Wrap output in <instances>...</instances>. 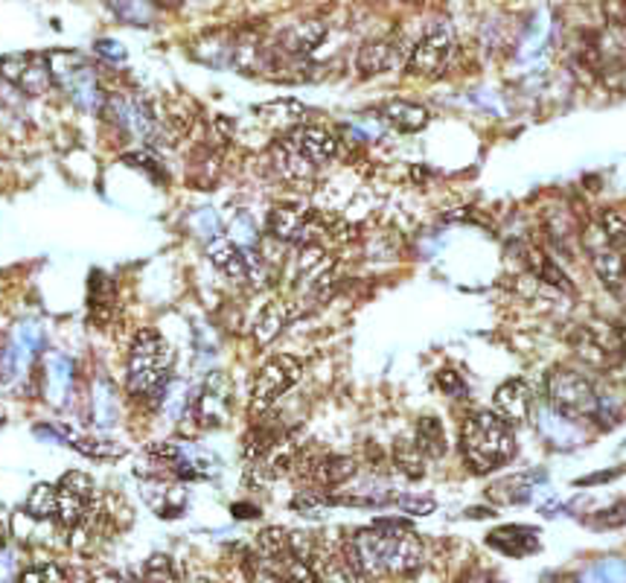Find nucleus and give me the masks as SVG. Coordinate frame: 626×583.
Wrapping results in <instances>:
<instances>
[{
  "instance_id": "nucleus-39",
  "label": "nucleus",
  "mask_w": 626,
  "mask_h": 583,
  "mask_svg": "<svg viewBox=\"0 0 626 583\" xmlns=\"http://www.w3.org/2000/svg\"><path fill=\"white\" fill-rule=\"evenodd\" d=\"M93 409H96V423H100V426H111L117 420V402H114V391H111V385L105 391V400L100 394V388H93Z\"/></svg>"
},
{
  "instance_id": "nucleus-16",
  "label": "nucleus",
  "mask_w": 626,
  "mask_h": 583,
  "mask_svg": "<svg viewBox=\"0 0 626 583\" xmlns=\"http://www.w3.org/2000/svg\"><path fill=\"white\" fill-rule=\"evenodd\" d=\"M309 216H303V211L291 204H277L271 207V213L266 219V231L269 237L283 242V245H303L309 240Z\"/></svg>"
},
{
  "instance_id": "nucleus-28",
  "label": "nucleus",
  "mask_w": 626,
  "mask_h": 583,
  "mask_svg": "<svg viewBox=\"0 0 626 583\" xmlns=\"http://www.w3.org/2000/svg\"><path fill=\"white\" fill-rule=\"evenodd\" d=\"M312 568H315V583H358V575L347 566L344 554L341 558H332V554H315Z\"/></svg>"
},
{
  "instance_id": "nucleus-23",
  "label": "nucleus",
  "mask_w": 626,
  "mask_h": 583,
  "mask_svg": "<svg viewBox=\"0 0 626 583\" xmlns=\"http://www.w3.org/2000/svg\"><path fill=\"white\" fill-rule=\"evenodd\" d=\"M306 476L321 488H338V484L356 476V461L347 455H318L312 461H306Z\"/></svg>"
},
{
  "instance_id": "nucleus-43",
  "label": "nucleus",
  "mask_w": 626,
  "mask_h": 583,
  "mask_svg": "<svg viewBox=\"0 0 626 583\" xmlns=\"http://www.w3.org/2000/svg\"><path fill=\"white\" fill-rule=\"evenodd\" d=\"M96 53H100L103 59H108V62H125V47L114 38H100V41H96Z\"/></svg>"
},
{
  "instance_id": "nucleus-37",
  "label": "nucleus",
  "mask_w": 626,
  "mask_h": 583,
  "mask_svg": "<svg viewBox=\"0 0 626 583\" xmlns=\"http://www.w3.org/2000/svg\"><path fill=\"white\" fill-rule=\"evenodd\" d=\"M21 583H73V578L64 572L62 566L47 563V566H33L21 575Z\"/></svg>"
},
{
  "instance_id": "nucleus-48",
  "label": "nucleus",
  "mask_w": 626,
  "mask_h": 583,
  "mask_svg": "<svg viewBox=\"0 0 626 583\" xmlns=\"http://www.w3.org/2000/svg\"><path fill=\"white\" fill-rule=\"evenodd\" d=\"M0 418H4V414H0Z\"/></svg>"
},
{
  "instance_id": "nucleus-36",
  "label": "nucleus",
  "mask_w": 626,
  "mask_h": 583,
  "mask_svg": "<svg viewBox=\"0 0 626 583\" xmlns=\"http://www.w3.org/2000/svg\"><path fill=\"white\" fill-rule=\"evenodd\" d=\"M582 583H626V563L615 558L594 563L589 572L582 575Z\"/></svg>"
},
{
  "instance_id": "nucleus-40",
  "label": "nucleus",
  "mask_w": 626,
  "mask_h": 583,
  "mask_svg": "<svg viewBox=\"0 0 626 583\" xmlns=\"http://www.w3.org/2000/svg\"><path fill=\"white\" fill-rule=\"evenodd\" d=\"M394 502L406 513H411V517H428V513H435V508H437V502L431 496H411V493L396 496Z\"/></svg>"
},
{
  "instance_id": "nucleus-1",
  "label": "nucleus",
  "mask_w": 626,
  "mask_h": 583,
  "mask_svg": "<svg viewBox=\"0 0 626 583\" xmlns=\"http://www.w3.org/2000/svg\"><path fill=\"white\" fill-rule=\"evenodd\" d=\"M461 455L472 473H495L516 455V432L498 411L469 414L461 429Z\"/></svg>"
},
{
  "instance_id": "nucleus-15",
  "label": "nucleus",
  "mask_w": 626,
  "mask_h": 583,
  "mask_svg": "<svg viewBox=\"0 0 626 583\" xmlns=\"http://www.w3.org/2000/svg\"><path fill=\"white\" fill-rule=\"evenodd\" d=\"M493 402H495V411L507 423L522 426L533 418V388L519 377H513L504 385H498Z\"/></svg>"
},
{
  "instance_id": "nucleus-34",
  "label": "nucleus",
  "mask_w": 626,
  "mask_h": 583,
  "mask_svg": "<svg viewBox=\"0 0 626 583\" xmlns=\"http://www.w3.org/2000/svg\"><path fill=\"white\" fill-rule=\"evenodd\" d=\"M257 554H262L266 560H280L289 551V531L286 529H266L257 534Z\"/></svg>"
},
{
  "instance_id": "nucleus-3",
  "label": "nucleus",
  "mask_w": 626,
  "mask_h": 583,
  "mask_svg": "<svg viewBox=\"0 0 626 583\" xmlns=\"http://www.w3.org/2000/svg\"><path fill=\"white\" fill-rule=\"evenodd\" d=\"M548 402L565 420H597L601 394L594 382L577 368H553L548 373Z\"/></svg>"
},
{
  "instance_id": "nucleus-47",
  "label": "nucleus",
  "mask_w": 626,
  "mask_h": 583,
  "mask_svg": "<svg viewBox=\"0 0 626 583\" xmlns=\"http://www.w3.org/2000/svg\"><path fill=\"white\" fill-rule=\"evenodd\" d=\"M461 583H493V580H490V575H484V572H472Z\"/></svg>"
},
{
  "instance_id": "nucleus-21",
  "label": "nucleus",
  "mask_w": 626,
  "mask_h": 583,
  "mask_svg": "<svg viewBox=\"0 0 626 583\" xmlns=\"http://www.w3.org/2000/svg\"><path fill=\"white\" fill-rule=\"evenodd\" d=\"M327 38V24L324 21H303V24H295L291 30H286L280 35V44H277V50H283L286 55H291V59H303V55L315 53L318 47L324 44Z\"/></svg>"
},
{
  "instance_id": "nucleus-17",
  "label": "nucleus",
  "mask_w": 626,
  "mask_h": 583,
  "mask_svg": "<svg viewBox=\"0 0 626 583\" xmlns=\"http://www.w3.org/2000/svg\"><path fill=\"white\" fill-rule=\"evenodd\" d=\"M376 114H379L387 126L396 129V132H406V134H416L428 126V108L420 103H411V100H387L376 108Z\"/></svg>"
},
{
  "instance_id": "nucleus-8",
  "label": "nucleus",
  "mask_w": 626,
  "mask_h": 583,
  "mask_svg": "<svg viewBox=\"0 0 626 583\" xmlns=\"http://www.w3.org/2000/svg\"><path fill=\"white\" fill-rule=\"evenodd\" d=\"M455 53V35L449 26H435L431 33H425L420 41L414 44L406 62V74L408 76H423V79H435L449 67Z\"/></svg>"
},
{
  "instance_id": "nucleus-24",
  "label": "nucleus",
  "mask_w": 626,
  "mask_h": 583,
  "mask_svg": "<svg viewBox=\"0 0 626 583\" xmlns=\"http://www.w3.org/2000/svg\"><path fill=\"white\" fill-rule=\"evenodd\" d=\"M257 114L266 120V126L280 129V132H291L300 126V120L306 117V105L298 100H274L257 108Z\"/></svg>"
},
{
  "instance_id": "nucleus-38",
  "label": "nucleus",
  "mask_w": 626,
  "mask_h": 583,
  "mask_svg": "<svg viewBox=\"0 0 626 583\" xmlns=\"http://www.w3.org/2000/svg\"><path fill=\"white\" fill-rule=\"evenodd\" d=\"M592 529H603V531H611V529H621V525H626V502H615L611 508L606 510H597L594 517H589Z\"/></svg>"
},
{
  "instance_id": "nucleus-29",
  "label": "nucleus",
  "mask_w": 626,
  "mask_h": 583,
  "mask_svg": "<svg viewBox=\"0 0 626 583\" xmlns=\"http://www.w3.org/2000/svg\"><path fill=\"white\" fill-rule=\"evenodd\" d=\"M111 12L132 26H152L158 21V6L146 4V0H108Z\"/></svg>"
},
{
  "instance_id": "nucleus-4",
  "label": "nucleus",
  "mask_w": 626,
  "mask_h": 583,
  "mask_svg": "<svg viewBox=\"0 0 626 583\" xmlns=\"http://www.w3.org/2000/svg\"><path fill=\"white\" fill-rule=\"evenodd\" d=\"M55 85L85 111H100L105 105V94L96 76V67L73 50H55L47 55Z\"/></svg>"
},
{
  "instance_id": "nucleus-6",
  "label": "nucleus",
  "mask_w": 626,
  "mask_h": 583,
  "mask_svg": "<svg viewBox=\"0 0 626 583\" xmlns=\"http://www.w3.org/2000/svg\"><path fill=\"white\" fill-rule=\"evenodd\" d=\"M582 248H586L589 254V262H592V272L597 281L603 283V289L609 292V295L615 298H626V257L621 252H615L597 222H592V225L582 228Z\"/></svg>"
},
{
  "instance_id": "nucleus-32",
  "label": "nucleus",
  "mask_w": 626,
  "mask_h": 583,
  "mask_svg": "<svg viewBox=\"0 0 626 583\" xmlns=\"http://www.w3.org/2000/svg\"><path fill=\"white\" fill-rule=\"evenodd\" d=\"M47 371H50V397L55 406H64V400L71 397V388H73V365L64 356H53Z\"/></svg>"
},
{
  "instance_id": "nucleus-13",
  "label": "nucleus",
  "mask_w": 626,
  "mask_h": 583,
  "mask_svg": "<svg viewBox=\"0 0 626 583\" xmlns=\"http://www.w3.org/2000/svg\"><path fill=\"white\" fill-rule=\"evenodd\" d=\"M522 262H524V269L531 272L533 281H539L542 286H548L553 289L556 295H568L572 298L574 295V281L562 272V266L556 262L545 248H539V245H524L522 248Z\"/></svg>"
},
{
  "instance_id": "nucleus-10",
  "label": "nucleus",
  "mask_w": 626,
  "mask_h": 583,
  "mask_svg": "<svg viewBox=\"0 0 626 583\" xmlns=\"http://www.w3.org/2000/svg\"><path fill=\"white\" fill-rule=\"evenodd\" d=\"M55 488H59V513H55V519H59L67 531H73L76 525L88 519V513L96 505L93 481L85 473H79V469H71Z\"/></svg>"
},
{
  "instance_id": "nucleus-5",
  "label": "nucleus",
  "mask_w": 626,
  "mask_h": 583,
  "mask_svg": "<svg viewBox=\"0 0 626 583\" xmlns=\"http://www.w3.org/2000/svg\"><path fill=\"white\" fill-rule=\"evenodd\" d=\"M568 344L594 371H611L626 362V330L609 321H589L574 327Z\"/></svg>"
},
{
  "instance_id": "nucleus-44",
  "label": "nucleus",
  "mask_w": 626,
  "mask_h": 583,
  "mask_svg": "<svg viewBox=\"0 0 626 583\" xmlns=\"http://www.w3.org/2000/svg\"><path fill=\"white\" fill-rule=\"evenodd\" d=\"M626 473L623 467H615V469H601L597 476H586V479H577L574 488H594V484H606V481H615Z\"/></svg>"
},
{
  "instance_id": "nucleus-26",
  "label": "nucleus",
  "mask_w": 626,
  "mask_h": 583,
  "mask_svg": "<svg viewBox=\"0 0 626 583\" xmlns=\"http://www.w3.org/2000/svg\"><path fill=\"white\" fill-rule=\"evenodd\" d=\"M414 440H416V447H420V452L425 458H443V455H446V450H449L446 432H443V423L437 418H420V420H416Z\"/></svg>"
},
{
  "instance_id": "nucleus-22",
  "label": "nucleus",
  "mask_w": 626,
  "mask_h": 583,
  "mask_svg": "<svg viewBox=\"0 0 626 583\" xmlns=\"http://www.w3.org/2000/svg\"><path fill=\"white\" fill-rule=\"evenodd\" d=\"M207 257L216 266V272H221L233 283H248V262H245V252L233 240L228 237H213L210 245H207Z\"/></svg>"
},
{
  "instance_id": "nucleus-7",
  "label": "nucleus",
  "mask_w": 626,
  "mask_h": 583,
  "mask_svg": "<svg viewBox=\"0 0 626 583\" xmlns=\"http://www.w3.org/2000/svg\"><path fill=\"white\" fill-rule=\"evenodd\" d=\"M303 373V365L295 356H271L266 365L257 371L254 377V391H250V402H254V411H266L271 409L277 400H280L289 388H295Z\"/></svg>"
},
{
  "instance_id": "nucleus-41",
  "label": "nucleus",
  "mask_w": 626,
  "mask_h": 583,
  "mask_svg": "<svg viewBox=\"0 0 626 583\" xmlns=\"http://www.w3.org/2000/svg\"><path fill=\"white\" fill-rule=\"evenodd\" d=\"M603 18L609 30H626V0H603Z\"/></svg>"
},
{
  "instance_id": "nucleus-25",
  "label": "nucleus",
  "mask_w": 626,
  "mask_h": 583,
  "mask_svg": "<svg viewBox=\"0 0 626 583\" xmlns=\"http://www.w3.org/2000/svg\"><path fill=\"white\" fill-rule=\"evenodd\" d=\"M289 324V310H286V303L283 301H271L262 307L259 318H257V324H254V339L259 347H266L271 344L280 332L286 330Z\"/></svg>"
},
{
  "instance_id": "nucleus-20",
  "label": "nucleus",
  "mask_w": 626,
  "mask_h": 583,
  "mask_svg": "<svg viewBox=\"0 0 626 583\" xmlns=\"http://www.w3.org/2000/svg\"><path fill=\"white\" fill-rule=\"evenodd\" d=\"M396 62H399V47H396V41H391V38L367 41V44L358 47V53H356V71H358V76H365V79L387 74Z\"/></svg>"
},
{
  "instance_id": "nucleus-11",
  "label": "nucleus",
  "mask_w": 626,
  "mask_h": 583,
  "mask_svg": "<svg viewBox=\"0 0 626 583\" xmlns=\"http://www.w3.org/2000/svg\"><path fill=\"white\" fill-rule=\"evenodd\" d=\"M190 409H192V420H196L201 429H219L230 414L228 377L213 373V377L207 380V385L201 388V394L196 397V402H190Z\"/></svg>"
},
{
  "instance_id": "nucleus-9",
  "label": "nucleus",
  "mask_w": 626,
  "mask_h": 583,
  "mask_svg": "<svg viewBox=\"0 0 626 583\" xmlns=\"http://www.w3.org/2000/svg\"><path fill=\"white\" fill-rule=\"evenodd\" d=\"M0 76L15 85L26 96H44L53 88V71L47 55L35 53H12L0 59Z\"/></svg>"
},
{
  "instance_id": "nucleus-46",
  "label": "nucleus",
  "mask_w": 626,
  "mask_h": 583,
  "mask_svg": "<svg viewBox=\"0 0 626 583\" xmlns=\"http://www.w3.org/2000/svg\"><path fill=\"white\" fill-rule=\"evenodd\" d=\"M146 4L158 6V9H175V6L184 4V0H146Z\"/></svg>"
},
{
  "instance_id": "nucleus-35",
  "label": "nucleus",
  "mask_w": 626,
  "mask_h": 583,
  "mask_svg": "<svg viewBox=\"0 0 626 583\" xmlns=\"http://www.w3.org/2000/svg\"><path fill=\"white\" fill-rule=\"evenodd\" d=\"M141 583H181L172 558L166 554H152V558L143 563V575L137 578Z\"/></svg>"
},
{
  "instance_id": "nucleus-12",
  "label": "nucleus",
  "mask_w": 626,
  "mask_h": 583,
  "mask_svg": "<svg viewBox=\"0 0 626 583\" xmlns=\"http://www.w3.org/2000/svg\"><path fill=\"white\" fill-rule=\"evenodd\" d=\"M105 114L114 123H120L137 141H149L152 132H155V120H152V111L143 100H132V96H122V94L108 96Z\"/></svg>"
},
{
  "instance_id": "nucleus-30",
  "label": "nucleus",
  "mask_w": 626,
  "mask_h": 583,
  "mask_svg": "<svg viewBox=\"0 0 626 583\" xmlns=\"http://www.w3.org/2000/svg\"><path fill=\"white\" fill-rule=\"evenodd\" d=\"M111 312H114V289H111L108 277L93 274V281H91V321L108 324Z\"/></svg>"
},
{
  "instance_id": "nucleus-2",
  "label": "nucleus",
  "mask_w": 626,
  "mask_h": 583,
  "mask_svg": "<svg viewBox=\"0 0 626 583\" xmlns=\"http://www.w3.org/2000/svg\"><path fill=\"white\" fill-rule=\"evenodd\" d=\"M172 347L158 330H141L129 351V391L143 400H158L170 388Z\"/></svg>"
},
{
  "instance_id": "nucleus-42",
  "label": "nucleus",
  "mask_w": 626,
  "mask_h": 583,
  "mask_svg": "<svg viewBox=\"0 0 626 583\" xmlns=\"http://www.w3.org/2000/svg\"><path fill=\"white\" fill-rule=\"evenodd\" d=\"M437 385H440V391L449 394V397H466V382L461 380V373L457 371H440Z\"/></svg>"
},
{
  "instance_id": "nucleus-18",
  "label": "nucleus",
  "mask_w": 626,
  "mask_h": 583,
  "mask_svg": "<svg viewBox=\"0 0 626 583\" xmlns=\"http://www.w3.org/2000/svg\"><path fill=\"white\" fill-rule=\"evenodd\" d=\"M271 163H274L277 175L286 178V182H291V184L309 182V178L318 173V166H312L309 161H306L300 152H298V146L291 143L286 134L271 146Z\"/></svg>"
},
{
  "instance_id": "nucleus-45",
  "label": "nucleus",
  "mask_w": 626,
  "mask_h": 583,
  "mask_svg": "<svg viewBox=\"0 0 626 583\" xmlns=\"http://www.w3.org/2000/svg\"><path fill=\"white\" fill-rule=\"evenodd\" d=\"M125 163H134V166H141V170H146V173H158V170H161L158 158L152 155L149 149H141V152H132V155H125Z\"/></svg>"
},
{
  "instance_id": "nucleus-33",
  "label": "nucleus",
  "mask_w": 626,
  "mask_h": 583,
  "mask_svg": "<svg viewBox=\"0 0 626 583\" xmlns=\"http://www.w3.org/2000/svg\"><path fill=\"white\" fill-rule=\"evenodd\" d=\"M594 222L601 225L606 242L615 248V252H621L626 257V213H621V211H603Z\"/></svg>"
},
{
  "instance_id": "nucleus-27",
  "label": "nucleus",
  "mask_w": 626,
  "mask_h": 583,
  "mask_svg": "<svg viewBox=\"0 0 626 583\" xmlns=\"http://www.w3.org/2000/svg\"><path fill=\"white\" fill-rule=\"evenodd\" d=\"M394 467L408 479H423L425 476V455L420 452L414 438H399L394 443Z\"/></svg>"
},
{
  "instance_id": "nucleus-31",
  "label": "nucleus",
  "mask_w": 626,
  "mask_h": 583,
  "mask_svg": "<svg viewBox=\"0 0 626 583\" xmlns=\"http://www.w3.org/2000/svg\"><path fill=\"white\" fill-rule=\"evenodd\" d=\"M26 513L35 519H55V513H59V488L35 484L30 496H26Z\"/></svg>"
},
{
  "instance_id": "nucleus-14",
  "label": "nucleus",
  "mask_w": 626,
  "mask_h": 583,
  "mask_svg": "<svg viewBox=\"0 0 626 583\" xmlns=\"http://www.w3.org/2000/svg\"><path fill=\"white\" fill-rule=\"evenodd\" d=\"M289 141L298 146L300 155L309 161L312 166H327L336 161L338 155V141H336V134L327 132L324 126H298V129H291L289 134Z\"/></svg>"
},
{
  "instance_id": "nucleus-19",
  "label": "nucleus",
  "mask_w": 626,
  "mask_h": 583,
  "mask_svg": "<svg viewBox=\"0 0 626 583\" xmlns=\"http://www.w3.org/2000/svg\"><path fill=\"white\" fill-rule=\"evenodd\" d=\"M486 546L501 554H510V558H527V554L539 551V534L527 525H501V529L490 531Z\"/></svg>"
}]
</instances>
